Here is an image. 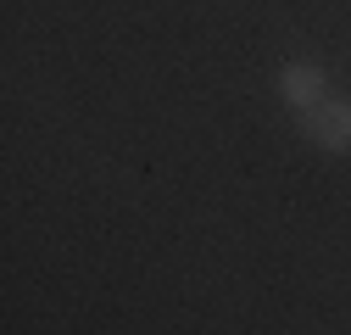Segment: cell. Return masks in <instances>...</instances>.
Segmentation results:
<instances>
[{
	"label": "cell",
	"mask_w": 351,
	"mask_h": 335,
	"mask_svg": "<svg viewBox=\"0 0 351 335\" xmlns=\"http://www.w3.org/2000/svg\"><path fill=\"white\" fill-rule=\"evenodd\" d=\"M301 135L318 151H329V157H346L351 151V101L346 95H324L318 106H306L301 112Z\"/></svg>",
	"instance_id": "obj_1"
},
{
	"label": "cell",
	"mask_w": 351,
	"mask_h": 335,
	"mask_svg": "<svg viewBox=\"0 0 351 335\" xmlns=\"http://www.w3.org/2000/svg\"><path fill=\"white\" fill-rule=\"evenodd\" d=\"M279 95H285L295 112H306V106H318V101L329 95V78H324L318 62H285V67H279Z\"/></svg>",
	"instance_id": "obj_2"
}]
</instances>
